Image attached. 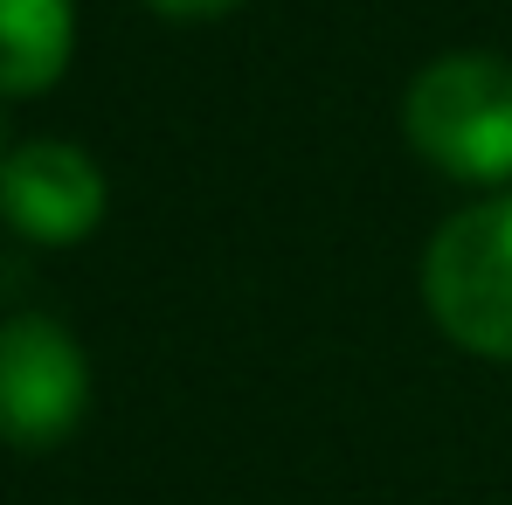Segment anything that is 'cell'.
<instances>
[{
  "instance_id": "52a82bcc",
  "label": "cell",
  "mask_w": 512,
  "mask_h": 505,
  "mask_svg": "<svg viewBox=\"0 0 512 505\" xmlns=\"http://www.w3.org/2000/svg\"><path fill=\"white\" fill-rule=\"evenodd\" d=\"M0 160H7V146H0Z\"/></svg>"
},
{
  "instance_id": "3957f363",
  "label": "cell",
  "mask_w": 512,
  "mask_h": 505,
  "mask_svg": "<svg viewBox=\"0 0 512 505\" xmlns=\"http://www.w3.org/2000/svg\"><path fill=\"white\" fill-rule=\"evenodd\" d=\"M90 409V360L63 319L21 312L0 326V443L56 450Z\"/></svg>"
},
{
  "instance_id": "8992f818",
  "label": "cell",
  "mask_w": 512,
  "mask_h": 505,
  "mask_svg": "<svg viewBox=\"0 0 512 505\" xmlns=\"http://www.w3.org/2000/svg\"><path fill=\"white\" fill-rule=\"evenodd\" d=\"M153 14H167V21H208V14H229L236 0H146Z\"/></svg>"
},
{
  "instance_id": "6da1fadb",
  "label": "cell",
  "mask_w": 512,
  "mask_h": 505,
  "mask_svg": "<svg viewBox=\"0 0 512 505\" xmlns=\"http://www.w3.org/2000/svg\"><path fill=\"white\" fill-rule=\"evenodd\" d=\"M402 132L436 173L512 187V63L485 49L436 56L402 97Z\"/></svg>"
},
{
  "instance_id": "277c9868",
  "label": "cell",
  "mask_w": 512,
  "mask_h": 505,
  "mask_svg": "<svg viewBox=\"0 0 512 505\" xmlns=\"http://www.w3.org/2000/svg\"><path fill=\"white\" fill-rule=\"evenodd\" d=\"M104 201H111L104 167L70 139H28L0 160V222L28 243H49V250L84 243L104 222Z\"/></svg>"
},
{
  "instance_id": "7a4b0ae2",
  "label": "cell",
  "mask_w": 512,
  "mask_h": 505,
  "mask_svg": "<svg viewBox=\"0 0 512 505\" xmlns=\"http://www.w3.org/2000/svg\"><path fill=\"white\" fill-rule=\"evenodd\" d=\"M423 305L450 346L478 360H512V187L457 208L429 236Z\"/></svg>"
},
{
  "instance_id": "5b68a950",
  "label": "cell",
  "mask_w": 512,
  "mask_h": 505,
  "mask_svg": "<svg viewBox=\"0 0 512 505\" xmlns=\"http://www.w3.org/2000/svg\"><path fill=\"white\" fill-rule=\"evenodd\" d=\"M77 56V0H0V97H42Z\"/></svg>"
}]
</instances>
